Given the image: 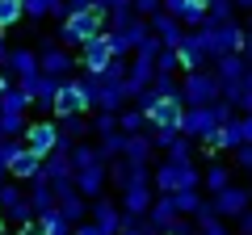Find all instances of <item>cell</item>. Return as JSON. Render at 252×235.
<instances>
[{
	"label": "cell",
	"mask_w": 252,
	"mask_h": 235,
	"mask_svg": "<svg viewBox=\"0 0 252 235\" xmlns=\"http://www.w3.org/2000/svg\"><path fill=\"white\" fill-rule=\"evenodd\" d=\"M30 101H34V97H30L21 84H13V88L0 97V130H4L9 139H17V135H26V130H30V122H26Z\"/></svg>",
	"instance_id": "8992f818"
},
{
	"label": "cell",
	"mask_w": 252,
	"mask_h": 235,
	"mask_svg": "<svg viewBox=\"0 0 252 235\" xmlns=\"http://www.w3.org/2000/svg\"><path fill=\"white\" fill-rule=\"evenodd\" d=\"M206 4H210V17H206V26H202V29H215V26L235 21V9H240L235 0H206Z\"/></svg>",
	"instance_id": "4dcf8cb0"
},
{
	"label": "cell",
	"mask_w": 252,
	"mask_h": 235,
	"mask_svg": "<svg viewBox=\"0 0 252 235\" xmlns=\"http://www.w3.org/2000/svg\"><path fill=\"white\" fill-rule=\"evenodd\" d=\"M168 97H181V84L172 80V76H156V84H152L139 101H168Z\"/></svg>",
	"instance_id": "1f68e13d"
},
{
	"label": "cell",
	"mask_w": 252,
	"mask_h": 235,
	"mask_svg": "<svg viewBox=\"0 0 252 235\" xmlns=\"http://www.w3.org/2000/svg\"><path fill=\"white\" fill-rule=\"evenodd\" d=\"M84 130H89V122H84L80 114H76V118H63V135H67V139H76V135H84Z\"/></svg>",
	"instance_id": "60d3db41"
},
{
	"label": "cell",
	"mask_w": 252,
	"mask_h": 235,
	"mask_svg": "<svg viewBox=\"0 0 252 235\" xmlns=\"http://www.w3.org/2000/svg\"><path fill=\"white\" fill-rule=\"evenodd\" d=\"M4 176H9V168H4V164H0V185H4Z\"/></svg>",
	"instance_id": "9f6ffc18"
},
{
	"label": "cell",
	"mask_w": 252,
	"mask_h": 235,
	"mask_svg": "<svg viewBox=\"0 0 252 235\" xmlns=\"http://www.w3.org/2000/svg\"><path fill=\"white\" fill-rule=\"evenodd\" d=\"M248 206H252V198H248L244 185H227L223 193H215V210H219L223 218H240Z\"/></svg>",
	"instance_id": "44dd1931"
},
{
	"label": "cell",
	"mask_w": 252,
	"mask_h": 235,
	"mask_svg": "<svg viewBox=\"0 0 252 235\" xmlns=\"http://www.w3.org/2000/svg\"><path fill=\"white\" fill-rule=\"evenodd\" d=\"M240 55H244V59H248V67H252V34H248V46H244Z\"/></svg>",
	"instance_id": "11a10c76"
},
{
	"label": "cell",
	"mask_w": 252,
	"mask_h": 235,
	"mask_svg": "<svg viewBox=\"0 0 252 235\" xmlns=\"http://www.w3.org/2000/svg\"><path fill=\"white\" fill-rule=\"evenodd\" d=\"M0 210H4L9 218H17V227H26V223H34V218H38L34 202L21 193V185H0Z\"/></svg>",
	"instance_id": "9a60e30c"
},
{
	"label": "cell",
	"mask_w": 252,
	"mask_h": 235,
	"mask_svg": "<svg viewBox=\"0 0 252 235\" xmlns=\"http://www.w3.org/2000/svg\"><path fill=\"white\" fill-rule=\"evenodd\" d=\"M248 34H252V26H248Z\"/></svg>",
	"instance_id": "94428289"
},
{
	"label": "cell",
	"mask_w": 252,
	"mask_h": 235,
	"mask_svg": "<svg viewBox=\"0 0 252 235\" xmlns=\"http://www.w3.org/2000/svg\"><path fill=\"white\" fill-rule=\"evenodd\" d=\"M38 223H42V231H46V235H72V231H76V223L63 214L59 206L46 210V214H38Z\"/></svg>",
	"instance_id": "f546056e"
},
{
	"label": "cell",
	"mask_w": 252,
	"mask_h": 235,
	"mask_svg": "<svg viewBox=\"0 0 252 235\" xmlns=\"http://www.w3.org/2000/svg\"><path fill=\"white\" fill-rule=\"evenodd\" d=\"M84 88H89V97H93V105H97V109L118 114L122 101L130 97V67H126L122 59H114L101 76H84Z\"/></svg>",
	"instance_id": "6da1fadb"
},
{
	"label": "cell",
	"mask_w": 252,
	"mask_h": 235,
	"mask_svg": "<svg viewBox=\"0 0 252 235\" xmlns=\"http://www.w3.org/2000/svg\"><path fill=\"white\" fill-rule=\"evenodd\" d=\"M67 0H26V17L42 21V17H67Z\"/></svg>",
	"instance_id": "f1b7e54d"
},
{
	"label": "cell",
	"mask_w": 252,
	"mask_h": 235,
	"mask_svg": "<svg viewBox=\"0 0 252 235\" xmlns=\"http://www.w3.org/2000/svg\"><path fill=\"white\" fill-rule=\"evenodd\" d=\"M135 13L152 21V17H160V13H164V0H135Z\"/></svg>",
	"instance_id": "ab89813d"
},
{
	"label": "cell",
	"mask_w": 252,
	"mask_h": 235,
	"mask_svg": "<svg viewBox=\"0 0 252 235\" xmlns=\"http://www.w3.org/2000/svg\"><path fill=\"white\" fill-rule=\"evenodd\" d=\"M202 185H206V189H210V193H223V189H227V185H231V172H227V168H223V164H215V168H210V172H206V176H202Z\"/></svg>",
	"instance_id": "d590c367"
},
{
	"label": "cell",
	"mask_w": 252,
	"mask_h": 235,
	"mask_svg": "<svg viewBox=\"0 0 252 235\" xmlns=\"http://www.w3.org/2000/svg\"><path fill=\"white\" fill-rule=\"evenodd\" d=\"M38 59H42V72L55 76V80H67V76H72V67H76V55L63 51V46L51 42V38H42V42H38Z\"/></svg>",
	"instance_id": "4fadbf2b"
},
{
	"label": "cell",
	"mask_w": 252,
	"mask_h": 235,
	"mask_svg": "<svg viewBox=\"0 0 252 235\" xmlns=\"http://www.w3.org/2000/svg\"><path fill=\"white\" fill-rule=\"evenodd\" d=\"M235 4H240V9H252V0H235Z\"/></svg>",
	"instance_id": "6f0895ef"
},
{
	"label": "cell",
	"mask_w": 252,
	"mask_h": 235,
	"mask_svg": "<svg viewBox=\"0 0 252 235\" xmlns=\"http://www.w3.org/2000/svg\"><path fill=\"white\" fill-rule=\"evenodd\" d=\"M97 130H101V135H114V130H122L118 114H109V109H97Z\"/></svg>",
	"instance_id": "f35d334b"
},
{
	"label": "cell",
	"mask_w": 252,
	"mask_h": 235,
	"mask_svg": "<svg viewBox=\"0 0 252 235\" xmlns=\"http://www.w3.org/2000/svg\"><path fill=\"white\" fill-rule=\"evenodd\" d=\"M240 235H252V206L240 214Z\"/></svg>",
	"instance_id": "c3c4849f"
},
{
	"label": "cell",
	"mask_w": 252,
	"mask_h": 235,
	"mask_svg": "<svg viewBox=\"0 0 252 235\" xmlns=\"http://www.w3.org/2000/svg\"><path fill=\"white\" fill-rule=\"evenodd\" d=\"M152 189H156L152 176H143V181H135L130 189H122V210L130 214V223H139V218L152 214V206H156V202H152Z\"/></svg>",
	"instance_id": "2e32d148"
},
{
	"label": "cell",
	"mask_w": 252,
	"mask_h": 235,
	"mask_svg": "<svg viewBox=\"0 0 252 235\" xmlns=\"http://www.w3.org/2000/svg\"><path fill=\"white\" fill-rule=\"evenodd\" d=\"M26 17V0H0V29H13Z\"/></svg>",
	"instance_id": "836d02e7"
},
{
	"label": "cell",
	"mask_w": 252,
	"mask_h": 235,
	"mask_svg": "<svg viewBox=\"0 0 252 235\" xmlns=\"http://www.w3.org/2000/svg\"><path fill=\"white\" fill-rule=\"evenodd\" d=\"M84 109H93V97H89V88H84V80H63L51 114L55 118H76V114H84Z\"/></svg>",
	"instance_id": "30bf717a"
},
{
	"label": "cell",
	"mask_w": 252,
	"mask_h": 235,
	"mask_svg": "<svg viewBox=\"0 0 252 235\" xmlns=\"http://www.w3.org/2000/svg\"><path fill=\"white\" fill-rule=\"evenodd\" d=\"M139 109L147 114V126L160 130V126H172V130H185V101L181 97H168V101H139Z\"/></svg>",
	"instance_id": "9c48e42d"
},
{
	"label": "cell",
	"mask_w": 252,
	"mask_h": 235,
	"mask_svg": "<svg viewBox=\"0 0 252 235\" xmlns=\"http://www.w3.org/2000/svg\"><path fill=\"white\" fill-rule=\"evenodd\" d=\"M152 34L160 38L164 46H172V51H177V46L185 42V21L172 17V13H160V17H152Z\"/></svg>",
	"instance_id": "603a6c76"
},
{
	"label": "cell",
	"mask_w": 252,
	"mask_h": 235,
	"mask_svg": "<svg viewBox=\"0 0 252 235\" xmlns=\"http://www.w3.org/2000/svg\"><path fill=\"white\" fill-rule=\"evenodd\" d=\"M101 0H67V9H97Z\"/></svg>",
	"instance_id": "681fc988"
},
{
	"label": "cell",
	"mask_w": 252,
	"mask_h": 235,
	"mask_svg": "<svg viewBox=\"0 0 252 235\" xmlns=\"http://www.w3.org/2000/svg\"><path fill=\"white\" fill-rule=\"evenodd\" d=\"M93 223H97L105 235H122L126 227H130V214H126V210H118L109 198H97V202H93Z\"/></svg>",
	"instance_id": "ac0fdd59"
},
{
	"label": "cell",
	"mask_w": 252,
	"mask_h": 235,
	"mask_svg": "<svg viewBox=\"0 0 252 235\" xmlns=\"http://www.w3.org/2000/svg\"><path fill=\"white\" fill-rule=\"evenodd\" d=\"M9 55H13V46H9V42H4V34H0V67L9 63Z\"/></svg>",
	"instance_id": "f907efd6"
},
{
	"label": "cell",
	"mask_w": 252,
	"mask_h": 235,
	"mask_svg": "<svg viewBox=\"0 0 252 235\" xmlns=\"http://www.w3.org/2000/svg\"><path fill=\"white\" fill-rule=\"evenodd\" d=\"M164 13L181 17L185 29H202L206 17H210V4H206V0H164Z\"/></svg>",
	"instance_id": "d6986e66"
},
{
	"label": "cell",
	"mask_w": 252,
	"mask_h": 235,
	"mask_svg": "<svg viewBox=\"0 0 252 235\" xmlns=\"http://www.w3.org/2000/svg\"><path fill=\"white\" fill-rule=\"evenodd\" d=\"M240 114V109L231 105V101H219V105H198V109H185V135L193 139H206L215 135L223 122H231V118Z\"/></svg>",
	"instance_id": "277c9868"
},
{
	"label": "cell",
	"mask_w": 252,
	"mask_h": 235,
	"mask_svg": "<svg viewBox=\"0 0 252 235\" xmlns=\"http://www.w3.org/2000/svg\"><path fill=\"white\" fill-rule=\"evenodd\" d=\"M105 26H109L105 9H72L63 17V26H59V42L63 46H84L97 34H105Z\"/></svg>",
	"instance_id": "7a4b0ae2"
},
{
	"label": "cell",
	"mask_w": 252,
	"mask_h": 235,
	"mask_svg": "<svg viewBox=\"0 0 252 235\" xmlns=\"http://www.w3.org/2000/svg\"><path fill=\"white\" fill-rule=\"evenodd\" d=\"M101 160H122L126 155V130H114V135H101Z\"/></svg>",
	"instance_id": "d6a6232c"
},
{
	"label": "cell",
	"mask_w": 252,
	"mask_h": 235,
	"mask_svg": "<svg viewBox=\"0 0 252 235\" xmlns=\"http://www.w3.org/2000/svg\"><path fill=\"white\" fill-rule=\"evenodd\" d=\"M177 59L185 72H202L210 59V34L206 29H193V34H185V42L177 46Z\"/></svg>",
	"instance_id": "5bb4252c"
},
{
	"label": "cell",
	"mask_w": 252,
	"mask_h": 235,
	"mask_svg": "<svg viewBox=\"0 0 252 235\" xmlns=\"http://www.w3.org/2000/svg\"><path fill=\"white\" fill-rule=\"evenodd\" d=\"M105 181H109V172H105V160H101V164H89V168H76V189H80L84 198H93V202L101 198Z\"/></svg>",
	"instance_id": "7402d4cb"
},
{
	"label": "cell",
	"mask_w": 252,
	"mask_h": 235,
	"mask_svg": "<svg viewBox=\"0 0 252 235\" xmlns=\"http://www.w3.org/2000/svg\"><path fill=\"white\" fill-rule=\"evenodd\" d=\"M42 155H38V151H30V147H21V151H17V160H13L9 164V176H13V181H34V176H42Z\"/></svg>",
	"instance_id": "cb8c5ba5"
},
{
	"label": "cell",
	"mask_w": 252,
	"mask_h": 235,
	"mask_svg": "<svg viewBox=\"0 0 252 235\" xmlns=\"http://www.w3.org/2000/svg\"><path fill=\"white\" fill-rule=\"evenodd\" d=\"M181 101H185L189 109H198V105H219L223 101V84H219L215 72H185V84H181Z\"/></svg>",
	"instance_id": "5b68a950"
},
{
	"label": "cell",
	"mask_w": 252,
	"mask_h": 235,
	"mask_svg": "<svg viewBox=\"0 0 252 235\" xmlns=\"http://www.w3.org/2000/svg\"><path fill=\"white\" fill-rule=\"evenodd\" d=\"M202 143H206V151H235V147H244L248 143V139H244V118L235 114L231 122H223V126H219L215 135H206Z\"/></svg>",
	"instance_id": "e0dca14e"
},
{
	"label": "cell",
	"mask_w": 252,
	"mask_h": 235,
	"mask_svg": "<svg viewBox=\"0 0 252 235\" xmlns=\"http://www.w3.org/2000/svg\"><path fill=\"white\" fill-rule=\"evenodd\" d=\"M210 34V59H223V55H240L248 46V29L240 21H227V26H215L206 29Z\"/></svg>",
	"instance_id": "8fae6325"
},
{
	"label": "cell",
	"mask_w": 252,
	"mask_h": 235,
	"mask_svg": "<svg viewBox=\"0 0 252 235\" xmlns=\"http://www.w3.org/2000/svg\"><path fill=\"white\" fill-rule=\"evenodd\" d=\"M80 51H84V55H80L84 76H101L109 63H114V59H122V46H118V38L109 34V29H105V34H97L93 42H84Z\"/></svg>",
	"instance_id": "ba28073f"
},
{
	"label": "cell",
	"mask_w": 252,
	"mask_h": 235,
	"mask_svg": "<svg viewBox=\"0 0 252 235\" xmlns=\"http://www.w3.org/2000/svg\"><path fill=\"white\" fill-rule=\"evenodd\" d=\"M235 164H240V168H248V172H252V143L235 147Z\"/></svg>",
	"instance_id": "f6af8a7d"
},
{
	"label": "cell",
	"mask_w": 252,
	"mask_h": 235,
	"mask_svg": "<svg viewBox=\"0 0 252 235\" xmlns=\"http://www.w3.org/2000/svg\"><path fill=\"white\" fill-rule=\"evenodd\" d=\"M156 151V139L152 130H139V135H126V160H135V164H147Z\"/></svg>",
	"instance_id": "83f0119b"
},
{
	"label": "cell",
	"mask_w": 252,
	"mask_h": 235,
	"mask_svg": "<svg viewBox=\"0 0 252 235\" xmlns=\"http://www.w3.org/2000/svg\"><path fill=\"white\" fill-rule=\"evenodd\" d=\"M147 130H152V126H147ZM181 135H185V130H172V126H160V130H152L156 147H164V151H168V147H177V143H181Z\"/></svg>",
	"instance_id": "74e56055"
},
{
	"label": "cell",
	"mask_w": 252,
	"mask_h": 235,
	"mask_svg": "<svg viewBox=\"0 0 252 235\" xmlns=\"http://www.w3.org/2000/svg\"><path fill=\"white\" fill-rule=\"evenodd\" d=\"M21 139H26V147H30V151H38V155L46 160V155H51L55 147L63 143V126H55L51 118H38V122H30V130H26Z\"/></svg>",
	"instance_id": "7c38bea8"
},
{
	"label": "cell",
	"mask_w": 252,
	"mask_h": 235,
	"mask_svg": "<svg viewBox=\"0 0 252 235\" xmlns=\"http://www.w3.org/2000/svg\"><path fill=\"white\" fill-rule=\"evenodd\" d=\"M172 198H177V210L185 218H193L202 210V198H198V189H181V193H172Z\"/></svg>",
	"instance_id": "8d00e7d4"
},
{
	"label": "cell",
	"mask_w": 252,
	"mask_h": 235,
	"mask_svg": "<svg viewBox=\"0 0 252 235\" xmlns=\"http://www.w3.org/2000/svg\"><path fill=\"white\" fill-rule=\"evenodd\" d=\"M9 88H13V76H9V72H0V97H4Z\"/></svg>",
	"instance_id": "816d5d0a"
},
{
	"label": "cell",
	"mask_w": 252,
	"mask_h": 235,
	"mask_svg": "<svg viewBox=\"0 0 252 235\" xmlns=\"http://www.w3.org/2000/svg\"><path fill=\"white\" fill-rule=\"evenodd\" d=\"M72 235H105V231H101V227L89 218V223H76V231H72Z\"/></svg>",
	"instance_id": "bcb514c9"
},
{
	"label": "cell",
	"mask_w": 252,
	"mask_h": 235,
	"mask_svg": "<svg viewBox=\"0 0 252 235\" xmlns=\"http://www.w3.org/2000/svg\"><path fill=\"white\" fill-rule=\"evenodd\" d=\"M122 235H160V231L152 227V218H139V223H130V227H126Z\"/></svg>",
	"instance_id": "b9f144b4"
},
{
	"label": "cell",
	"mask_w": 252,
	"mask_h": 235,
	"mask_svg": "<svg viewBox=\"0 0 252 235\" xmlns=\"http://www.w3.org/2000/svg\"><path fill=\"white\" fill-rule=\"evenodd\" d=\"M147 218H152V227H156V231H160V235L177 231V227L185 223V214H181V210H177V198H172V193H160V202H156V206H152V214H147Z\"/></svg>",
	"instance_id": "ffe728a7"
},
{
	"label": "cell",
	"mask_w": 252,
	"mask_h": 235,
	"mask_svg": "<svg viewBox=\"0 0 252 235\" xmlns=\"http://www.w3.org/2000/svg\"><path fill=\"white\" fill-rule=\"evenodd\" d=\"M240 118H244V139L252 143V114H240Z\"/></svg>",
	"instance_id": "f5cc1de1"
},
{
	"label": "cell",
	"mask_w": 252,
	"mask_h": 235,
	"mask_svg": "<svg viewBox=\"0 0 252 235\" xmlns=\"http://www.w3.org/2000/svg\"><path fill=\"white\" fill-rule=\"evenodd\" d=\"M0 235H4V210H0Z\"/></svg>",
	"instance_id": "680465c9"
},
{
	"label": "cell",
	"mask_w": 252,
	"mask_h": 235,
	"mask_svg": "<svg viewBox=\"0 0 252 235\" xmlns=\"http://www.w3.org/2000/svg\"><path fill=\"white\" fill-rule=\"evenodd\" d=\"M152 185H156L160 193H181V189H198V185H202V176H198V168H193V164L164 160L160 168L152 172Z\"/></svg>",
	"instance_id": "52a82bcc"
},
{
	"label": "cell",
	"mask_w": 252,
	"mask_h": 235,
	"mask_svg": "<svg viewBox=\"0 0 252 235\" xmlns=\"http://www.w3.org/2000/svg\"><path fill=\"white\" fill-rule=\"evenodd\" d=\"M168 235H198V231H193V227H189V218H185V223H181L177 231H168Z\"/></svg>",
	"instance_id": "db71d44e"
},
{
	"label": "cell",
	"mask_w": 252,
	"mask_h": 235,
	"mask_svg": "<svg viewBox=\"0 0 252 235\" xmlns=\"http://www.w3.org/2000/svg\"><path fill=\"white\" fill-rule=\"evenodd\" d=\"M147 176V164H135V160H114V168H109V181L118 185V189H130L135 181H143Z\"/></svg>",
	"instance_id": "484cf974"
},
{
	"label": "cell",
	"mask_w": 252,
	"mask_h": 235,
	"mask_svg": "<svg viewBox=\"0 0 252 235\" xmlns=\"http://www.w3.org/2000/svg\"><path fill=\"white\" fill-rule=\"evenodd\" d=\"M109 34L118 38V46H122V55H135L139 46L152 38V21L139 17L135 9H122V13H109Z\"/></svg>",
	"instance_id": "3957f363"
},
{
	"label": "cell",
	"mask_w": 252,
	"mask_h": 235,
	"mask_svg": "<svg viewBox=\"0 0 252 235\" xmlns=\"http://www.w3.org/2000/svg\"><path fill=\"white\" fill-rule=\"evenodd\" d=\"M17 235H46V231H42V223H38V218H34V223H26V227H17Z\"/></svg>",
	"instance_id": "7dc6e473"
},
{
	"label": "cell",
	"mask_w": 252,
	"mask_h": 235,
	"mask_svg": "<svg viewBox=\"0 0 252 235\" xmlns=\"http://www.w3.org/2000/svg\"><path fill=\"white\" fill-rule=\"evenodd\" d=\"M97 9H105V13H122V9H135V0H101Z\"/></svg>",
	"instance_id": "ee69618b"
},
{
	"label": "cell",
	"mask_w": 252,
	"mask_h": 235,
	"mask_svg": "<svg viewBox=\"0 0 252 235\" xmlns=\"http://www.w3.org/2000/svg\"><path fill=\"white\" fill-rule=\"evenodd\" d=\"M118 122H122L126 135H139V130L147 126V114L143 109H118Z\"/></svg>",
	"instance_id": "e575fe53"
},
{
	"label": "cell",
	"mask_w": 252,
	"mask_h": 235,
	"mask_svg": "<svg viewBox=\"0 0 252 235\" xmlns=\"http://www.w3.org/2000/svg\"><path fill=\"white\" fill-rule=\"evenodd\" d=\"M248 198H252V185H248Z\"/></svg>",
	"instance_id": "91938a15"
},
{
	"label": "cell",
	"mask_w": 252,
	"mask_h": 235,
	"mask_svg": "<svg viewBox=\"0 0 252 235\" xmlns=\"http://www.w3.org/2000/svg\"><path fill=\"white\" fill-rule=\"evenodd\" d=\"M30 202H34L38 214H46V210L59 206V193H55V185L46 181V176H34V181H30Z\"/></svg>",
	"instance_id": "4316f807"
},
{
	"label": "cell",
	"mask_w": 252,
	"mask_h": 235,
	"mask_svg": "<svg viewBox=\"0 0 252 235\" xmlns=\"http://www.w3.org/2000/svg\"><path fill=\"white\" fill-rule=\"evenodd\" d=\"M168 160H177V164H193V160H189V143H185V139H181L177 147H168Z\"/></svg>",
	"instance_id": "7bdbcfd3"
},
{
	"label": "cell",
	"mask_w": 252,
	"mask_h": 235,
	"mask_svg": "<svg viewBox=\"0 0 252 235\" xmlns=\"http://www.w3.org/2000/svg\"><path fill=\"white\" fill-rule=\"evenodd\" d=\"M4 72L9 76H17V80H30V76H38L42 72V59H38V51H13L9 55V63H4Z\"/></svg>",
	"instance_id": "d4e9b609"
}]
</instances>
